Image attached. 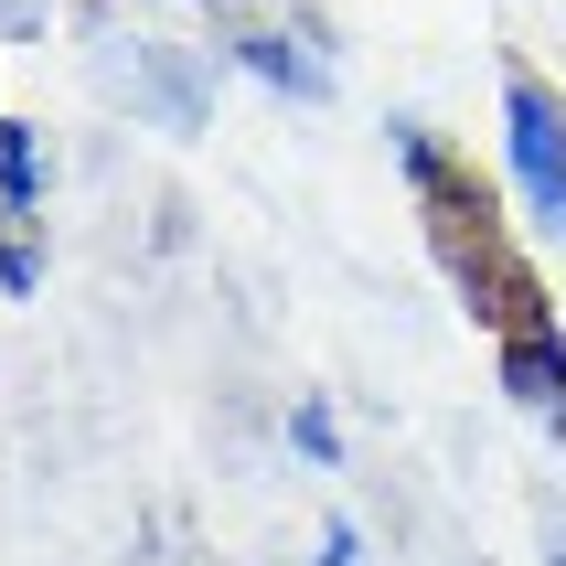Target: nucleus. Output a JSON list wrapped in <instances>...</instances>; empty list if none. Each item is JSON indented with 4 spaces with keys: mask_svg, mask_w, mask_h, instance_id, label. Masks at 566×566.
Instances as JSON below:
<instances>
[{
    "mask_svg": "<svg viewBox=\"0 0 566 566\" xmlns=\"http://www.w3.org/2000/svg\"><path fill=\"white\" fill-rule=\"evenodd\" d=\"M503 385H513V407L566 417V343H556V321H524V332H503Z\"/></svg>",
    "mask_w": 566,
    "mask_h": 566,
    "instance_id": "2",
    "label": "nucleus"
},
{
    "mask_svg": "<svg viewBox=\"0 0 566 566\" xmlns=\"http://www.w3.org/2000/svg\"><path fill=\"white\" fill-rule=\"evenodd\" d=\"M503 160L545 235H566V96L545 75H503Z\"/></svg>",
    "mask_w": 566,
    "mask_h": 566,
    "instance_id": "1",
    "label": "nucleus"
},
{
    "mask_svg": "<svg viewBox=\"0 0 566 566\" xmlns=\"http://www.w3.org/2000/svg\"><path fill=\"white\" fill-rule=\"evenodd\" d=\"M289 439L311 449V460H343V428H332V407H321V396H311L300 417H289Z\"/></svg>",
    "mask_w": 566,
    "mask_h": 566,
    "instance_id": "4",
    "label": "nucleus"
},
{
    "mask_svg": "<svg viewBox=\"0 0 566 566\" xmlns=\"http://www.w3.org/2000/svg\"><path fill=\"white\" fill-rule=\"evenodd\" d=\"M364 556V535H353V524H332V535H321V566H353Z\"/></svg>",
    "mask_w": 566,
    "mask_h": 566,
    "instance_id": "5",
    "label": "nucleus"
},
{
    "mask_svg": "<svg viewBox=\"0 0 566 566\" xmlns=\"http://www.w3.org/2000/svg\"><path fill=\"white\" fill-rule=\"evenodd\" d=\"M32 203H43V139L32 128H0V214L32 224Z\"/></svg>",
    "mask_w": 566,
    "mask_h": 566,
    "instance_id": "3",
    "label": "nucleus"
}]
</instances>
